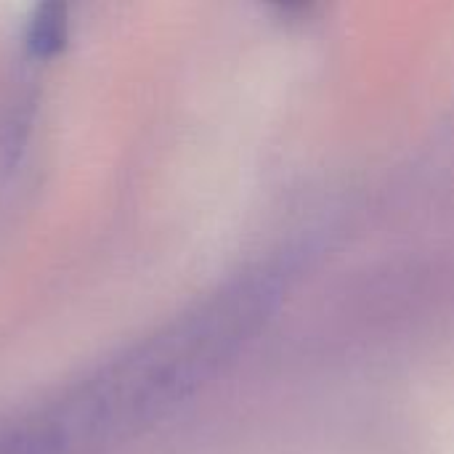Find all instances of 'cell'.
I'll return each mask as SVG.
<instances>
[{
  "label": "cell",
  "instance_id": "1",
  "mask_svg": "<svg viewBox=\"0 0 454 454\" xmlns=\"http://www.w3.org/2000/svg\"><path fill=\"white\" fill-rule=\"evenodd\" d=\"M27 51L37 61L59 56L69 40V5L67 0H37L27 24Z\"/></svg>",
  "mask_w": 454,
  "mask_h": 454
},
{
  "label": "cell",
  "instance_id": "2",
  "mask_svg": "<svg viewBox=\"0 0 454 454\" xmlns=\"http://www.w3.org/2000/svg\"><path fill=\"white\" fill-rule=\"evenodd\" d=\"M277 5H282V8H287V11H298V8H306L311 0H274Z\"/></svg>",
  "mask_w": 454,
  "mask_h": 454
}]
</instances>
